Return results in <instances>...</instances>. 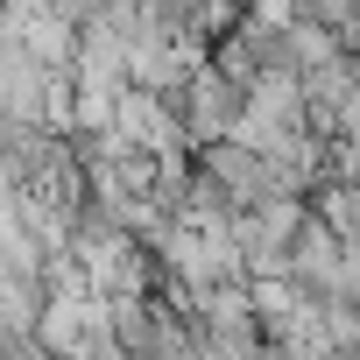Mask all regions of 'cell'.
I'll use <instances>...</instances> for the list:
<instances>
[{
	"label": "cell",
	"mask_w": 360,
	"mask_h": 360,
	"mask_svg": "<svg viewBox=\"0 0 360 360\" xmlns=\"http://www.w3.org/2000/svg\"><path fill=\"white\" fill-rule=\"evenodd\" d=\"M304 198H290V191H269L255 212H240L233 219V248H240V276L248 283H262V276H290V240L304 233Z\"/></svg>",
	"instance_id": "6da1fadb"
},
{
	"label": "cell",
	"mask_w": 360,
	"mask_h": 360,
	"mask_svg": "<svg viewBox=\"0 0 360 360\" xmlns=\"http://www.w3.org/2000/svg\"><path fill=\"white\" fill-rule=\"evenodd\" d=\"M176 106V120H184V141H198V148H219L226 134H233V120H240V106H248V92L240 85H226L212 64L184 85V92H176L169 99Z\"/></svg>",
	"instance_id": "7a4b0ae2"
},
{
	"label": "cell",
	"mask_w": 360,
	"mask_h": 360,
	"mask_svg": "<svg viewBox=\"0 0 360 360\" xmlns=\"http://www.w3.org/2000/svg\"><path fill=\"white\" fill-rule=\"evenodd\" d=\"M113 127L141 148V155H184L191 141H184V120H176V106L162 99V92H120L113 99Z\"/></svg>",
	"instance_id": "3957f363"
},
{
	"label": "cell",
	"mask_w": 360,
	"mask_h": 360,
	"mask_svg": "<svg viewBox=\"0 0 360 360\" xmlns=\"http://www.w3.org/2000/svg\"><path fill=\"white\" fill-rule=\"evenodd\" d=\"M198 176H212V184L226 191V205H233V219L240 212H255L276 184H269V162L262 155H248V148H233V141H219V148H205V162H198Z\"/></svg>",
	"instance_id": "277c9868"
},
{
	"label": "cell",
	"mask_w": 360,
	"mask_h": 360,
	"mask_svg": "<svg viewBox=\"0 0 360 360\" xmlns=\"http://www.w3.org/2000/svg\"><path fill=\"white\" fill-rule=\"evenodd\" d=\"M283 57H290V71H297V78H311V71L339 64V57H346V43H339L332 29H318V22H304V15H297V29L283 36Z\"/></svg>",
	"instance_id": "5b68a950"
}]
</instances>
